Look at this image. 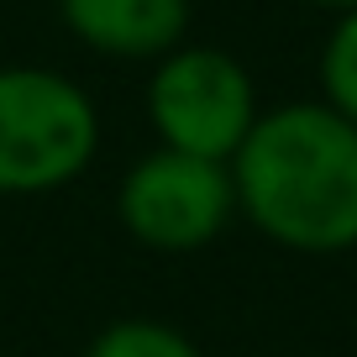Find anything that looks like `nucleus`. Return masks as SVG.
<instances>
[{
	"instance_id": "nucleus-5",
	"label": "nucleus",
	"mask_w": 357,
	"mask_h": 357,
	"mask_svg": "<svg viewBox=\"0 0 357 357\" xmlns=\"http://www.w3.org/2000/svg\"><path fill=\"white\" fill-rule=\"evenodd\" d=\"M195 0H58L63 26L100 58L158 63L184 47Z\"/></svg>"
},
{
	"instance_id": "nucleus-7",
	"label": "nucleus",
	"mask_w": 357,
	"mask_h": 357,
	"mask_svg": "<svg viewBox=\"0 0 357 357\" xmlns=\"http://www.w3.org/2000/svg\"><path fill=\"white\" fill-rule=\"evenodd\" d=\"M321 100L357 126V11L336 16L321 43Z\"/></svg>"
},
{
	"instance_id": "nucleus-6",
	"label": "nucleus",
	"mask_w": 357,
	"mask_h": 357,
	"mask_svg": "<svg viewBox=\"0 0 357 357\" xmlns=\"http://www.w3.org/2000/svg\"><path fill=\"white\" fill-rule=\"evenodd\" d=\"M84 357H205L190 331H178L174 321L158 315H121V321L100 326Z\"/></svg>"
},
{
	"instance_id": "nucleus-3",
	"label": "nucleus",
	"mask_w": 357,
	"mask_h": 357,
	"mask_svg": "<svg viewBox=\"0 0 357 357\" xmlns=\"http://www.w3.org/2000/svg\"><path fill=\"white\" fill-rule=\"evenodd\" d=\"M142 100L158 147L211 158V163H231L263 116L247 63L215 43H184L158 58Z\"/></svg>"
},
{
	"instance_id": "nucleus-2",
	"label": "nucleus",
	"mask_w": 357,
	"mask_h": 357,
	"mask_svg": "<svg viewBox=\"0 0 357 357\" xmlns=\"http://www.w3.org/2000/svg\"><path fill=\"white\" fill-rule=\"evenodd\" d=\"M100 153L89 89L43 63H0V195H53Z\"/></svg>"
},
{
	"instance_id": "nucleus-8",
	"label": "nucleus",
	"mask_w": 357,
	"mask_h": 357,
	"mask_svg": "<svg viewBox=\"0 0 357 357\" xmlns=\"http://www.w3.org/2000/svg\"><path fill=\"white\" fill-rule=\"evenodd\" d=\"M305 6H315V11H331V16H347V11H357V0H305Z\"/></svg>"
},
{
	"instance_id": "nucleus-4",
	"label": "nucleus",
	"mask_w": 357,
	"mask_h": 357,
	"mask_svg": "<svg viewBox=\"0 0 357 357\" xmlns=\"http://www.w3.org/2000/svg\"><path fill=\"white\" fill-rule=\"evenodd\" d=\"M116 221L137 247L158 257H190L236 221L231 163L153 147L121 174Z\"/></svg>"
},
{
	"instance_id": "nucleus-1",
	"label": "nucleus",
	"mask_w": 357,
	"mask_h": 357,
	"mask_svg": "<svg viewBox=\"0 0 357 357\" xmlns=\"http://www.w3.org/2000/svg\"><path fill=\"white\" fill-rule=\"evenodd\" d=\"M236 215L284 252L342 257L357 247V126L326 100L257 116L231 158Z\"/></svg>"
}]
</instances>
